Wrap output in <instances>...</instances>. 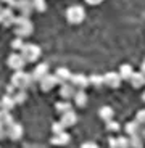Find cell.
<instances>
[{"mask_svg":"<svg viewBox=\"0 0 145 148\" xmlns=\"http://www.w3.org/2000/svg\"><path fill=\"white\" fill-rule=\"evenodd\" d=\"M11 27H13L16 36L24 37V39L29 37L34 31V24H32V21H31V18L29 16H23V15L16 16V19H15V23H13Z\"/></svg>","mask_w":145,"mask_h":148,"instance_id":"cell-1","label":"cell"},{"mask_svg":"<svg viewBox=\"0 0 145 148\" xmlns=\"http://www.w3.org/2000/svg\"><path fill=\"white\" fill-rule=\"evenodd\" d=\"M34 77H32V74L29 73H24L23 69L19 71H15V74L11 76V84L15 85L16 89H21V90H26L29 89V85L32 84Z\"/></svg>","mask_w":145,"mask_h":148,"instance_id":"cell-2","label":"cell"},{"mask_svg":"<svg viewBox=\"0 0 145 148\" xmlns=\"http://www.w3.org/2000/svg\"><path fill=\"white\" fill-rule=\"evenodd\" d=\"M65 15H66V21L69 24H81L86 19V10L81 5H71Z\"/></svg>","mask_w":145,"mask_h":148,"instance_id":"cell-3","label":"cell"},{"mask_svg":"<svg viewBox=\"0 0 145 148\" xmlns=\"http://www.w3.org/2000/svg\"><path fill=\"white\" fill-rule=\"evenodd\" d=\"M19 53L23 55V58L26 60V63H36V61L41 58L42 50H41V47L36 45V44H24V47L21 48Z\"/></svg>","mask_w":145,"mask_h":148,"instance_id":"cell-4","label":"cell"},{"mask_svg":"<svg viewBox=\"0 0 145 148\" xmlns=\"http://www.w3.org/2000/svg\"><path fill=\"white\" fill-rule=\"evenodd\" d=\"M0 19H2V26L5 27H10L13 26L16 16H15V8L11 7H3L0 10Z\"/></svg>","mask_w":145,"mask_h":148,"instance_id":"cell-5","label":"cell"},{"mask_svg":"<svg viewBox=\"0 0 145 148\" xmlns=\"http://www.w3.org/2000/svg\"><path fill=\"white\" fill-rule=\"evenodd\" d=\"M23 134H24V129H23V126L19 122H13V124H10L7 127V138H10L13 142L21 140Z\"/></svg>","mask_w":145,"mask_h":148,"instance_id":"cell-6","label":"cell"},{"mask_svg":"<svg viewBox=\"0 0 145 148\" xmlns=\"http://www.w3.org/2000/svg\"><path fill=\"white\" fill-rule=\"evenodd\" d=\"M7 64H8V68H10V69L19 71V69H23V68H24L26 60L23 58L21 53H11V55L8 56V60H7Z\"/></svg>","mask_w":145,"mask_h":148,"instance_id":"cell-7","label":"cell"},{"mask_svg":"<svg viewBox=\"0 0 145 148\" xmlns=\"http://www.w3.org/2000/svg\"><path fill=\"white\" fill-rule=\"evenodd\" d=\"M39 84H41V89L44 90V92H50V90L55 89L56 85L60 84V81H58V77H56V74L48 73L42 81H39Z\"/></svg>","mask_w":145,"mask_h":148,"instance_id":"cell-8","label":"cell"},{"mask_svg":"<svg viewBox=\"0 0 145 148\" xmlns=\"http://www.w3.org/2000/svg\"><path fill=\"white\" fill-rule=\"evenodd\" d=\"M105 77V85H108L110 89H118L121 82H123V77L119 73H115V71H110V73L103 74Z\"/></svg>","mask_w":145,"mask_h":148,"instance_id":"cell-9","label":"cell"},{"mask_svg":"<svg viewBox=\"0 0 145 148\" xmlns=\"http://www.w3.org/2000/svg\"><path fill=\"white\" fill-rule=\"evenodd\" d=\"M15 10L19 11V15H23V16H31V13L34 11L32 2L31 0H16Z\"/></svg>","mask_w":145,"mask_h":148,"instance_id":"cell-10","label":"cell"},{"mask_svg":"<svg viewBox=\"0 0 145 148\" xmlns=\"http://www.w3.org/2000/svg\"><path fill=\"white\" fill-rule=\"evenodd\" d=\"M76 87L71 82H63V84L60 85V97L63 98V100H71V98H74V93H76Z\"/></svg>","mask_w":145,"mask_h":148,"instance_id":"cell-11","label":"cell"},{"mask_svg":"<svg viewBox=\"0 0 145 148\" xmlns=\"http://www.w3.org/2000/svg\"><path fill=\"white\" fill-rule=\"evenodd\" d=\"M69 82L73 85H74L76 89H87L90 85V81H89V77L87 76H84V74H73L71 76V79H69Z\"/></svg>","mask_w":145,"mask_h":148,"instance_id":"cell-12","label":"cell"},{"mask_svg":"<svg viewBox=\"0 0 145 148\" xmlns=\"http://www.w3.org/2000/svg\"><path fill=\"white\" fill-rule=\"evenodd\" d=\"M60 121L63 122V126L66 127V129H69V127H74L76 124H78V116H76V113L73 110L66 111V113H63L61 114V119Z\"/></svg>","mask_w":145,"mask_h":148,"instance_id":"cell-13","label":"cell"},{"mask_svg":"<svg viewBox=\"0 0 145 148\" xmlns=\"http://www.w3.org/2000/svg\"><path fill=\"white\" fill-rule=\"evenodd\" d=\"M129 82H131V85H132L134 89H142V87L145 85V73H144V71L135 73V71H134V74L131 76Z\"/></svg>","mask_w":145,"mask_h":148,"instance_id":"cell-14","label":"cell"},{"mask_svg":"<svg viewBox=\"0 0 145 148\" xmlns=\"http://www.w3.org/2000/svg\"><path fill=\"white\" fill-rule=\"evenodd\" d=\"M47 74H48V64L47 63H41V64H37V66L34 68L32 77H34V81L39 82V81H42Z\"/></svg>","mask_w":145,"mask_h":148,"instance_id":"cell-15","label":"cell"},{"mask_svg":"<svg viewBox=\"0 0 145 148\" xmlns=\"http://www.w3.org/2000/svg\"><path fill=\"white\" fill-rule=\"evenodd\" d=\"M86 89H78L76 90V93H74V105L76 106H79V108H84L87 105V101H89V97H87V93L84 92Z\"/></svg>","mask_w":145,"mask_h":148,"instance_id":"cell-16","label":"cell"},{"mask_svg":"<svg viewBox=\"0 0 145 148\" xmlns=\"http://www.w3.org/2000/svg\"><path fill=\"white\" fill-rule=\"evenodd\" d=\"M98 118H100L103 122L111 121V119L115 118V110H113L111 106H108V105H105V106H102L100 110H98Z\"/></svg>","mask_w":145,"mask_h":148,"instance_id":"cell-17","label":"cell"},{"mask_svg":"<svg viewBox=\"0 0 145 148\" xmlns=\"http://www.w3.org/2000/svg\"><path fill=\"white\" fill-rule=\"evenodd\" d=\"M69 140H71V135L65 130V132H61V134H53V137L50 142H52L53 145H61V147H63V145L69 143Z\"/></svg>","mask_w":145,"mask_h":148,"instance_id":"cell-18","label":"cell"},{"mask_svg":"<svg viewBox=\"0 0 145 148\" xmlns=\"http://www.w3.org/2000/svg\"><path fill=\"white\" fill-rule=\"evenodd\" d=\"M140 129H142V124H139L137 121H132V122H127L124 130H126V135H137L140 134Z\"/></svg>","mask_w":145,"mask_h":148,"instance_id":"cell-19","label":"cell"},{"mask_svg":"<svg viewBox=\"0 0 145 148\" xmlns=\"http://www.w3.org/2000/svg\"><path fill=\"white\" fill-rule=\"evenodd\" d=\"M16 106V101H15V98H13V95H5L2 100H0V108H3V110H7V111H11L13 108Z\"/></svg>","mask_w":145,"mask_h":148,"instance_id":"cell-20","label":"cell"},{"mask_svg":"<svg viewBox=\"0 0 145 148\" xmlns=\"http://www.w3.org/2000/svg\"><path fill=\"white\" fill-rule=\"evenodd\" d=\"M55 74H56V77H58L60 84H63V82H69L71 76H73V73H71L68 68H58Z\"/></svg>","mask_w":145,"mask_h":148,"instance_id":"cell-21","label":"cell"},{"mask_svg":"<svg viewBox=\"0 0 145 148\" xmlns=\"http://www.w3.org/2000/svg\"><path fill=\"white\" fill-rule=\"evenodd\" d=\"M119 74H121L123 81H129L131 76L134 74V68L131 66V64L124 63V64H121V68H119Z\"/></svg>","mask_w":145,"mask_h":148,"instance_id":"cell-22","label":"cell"},{"mask_svg":"<svg viewBox=\"0 0 145 148\" xmlns=\"http://www.w3.org/2000/svg\"><path fill=\"white\" fill-rule=\"evenodd\" d=\"M89 81H90V85L95 87V89H102L105 85V77L102 74H92V76H89Z\"/></svg>","mask_w":145,"mask_h":148,"instance_id":"cell-23","label":"cell"},{"mask_svg":"<svg viewBox=\"0 0 145 148\" xmlns=\"http://www.w3.org/2000/svg\"><path fill=\"white\" fill-rule=\"evenodd\" d=\"M13 118H11V114H10V111H7V110H3V108H0V124L2 126H5V127H8L10 124H13Z\"/></svg>","mask_w":145,"mask_h":148,"instance_id":"cell-24","label":"cell"},{"mask_svg":"<svg viewBox=\"0 0 145 148\" xmlns=\"http://www.w3.org/2000/svg\"><path fill=\"white\" fill-rule=\"evenodd\" d=\"M55 108H56V111H58L60 114H63V113H66V111L73 110V105L69 103V100H63V101L55 103Z\"/></svg>","mask_w":145,"mask_h":148,"instance_id":"cell-25","label":"cell"},{"mask_svg":"<svg viewBox=\"0 0 145 148\" xmlns=\"http://www.w3.org/2000/svg\"><path fill=\"white\" fill-rule=\"evenodd\" d=\"M13 98H15L16 105H23L24 101H26V98H27V95H26V90H21V89H18L15 93H13Z\"/></svg>","mask_w":145,"mask_h":148,"instance_id":"cell-26","label":"cell"},{"mask_svg":"<svg viewBox=\"0 0 145 148\" xmlns=\"http://www.w3.org/2000/svg\"><path fill=\"white\" fill-rule=\"evenodd\" d=\"M32 2V7H34V11L37 13H44L47 10V2L45 0H31Z\"/></svg>","mask_w":145,"mask_h":148,"instance_id":"cell-27","label":"cell"},{"mask_svg":"<svg viewBox=\"0 0 145 148\" xmlns=\"http://www.w3.org/2000/svg\"><path fill=\"white\" fill-rule=\"evenodd\" d=\"M24 37H19V36H16L15 39H13V42H11V48L13 50H16V52H21V48L24 47Z\"/></svg>","mask_w":145,"mask_h":148,"instance_id":"cell-28","label":"cell"},{"mask_svg":"<svg viewBox=\"0 0 145 148\" xmlns=\"http://www.w3.org/2000/svg\"><path fill=\"white\" fill-rule=\"evenodd\" d=\"M129 145L131 147H134V148H140V147H144V138L140 137V135H131L129 137Z\"/></svg>","mask_w":145,"mask_h":148,"instance_id":"cell-29","label":"cell"},{"mask_svg":"<svg viewBox=\"0 0 145 148\" xmlns=\"http://www.w3.org/2000/svg\"><path fill=\"white\" fill-rule=\"evenodd\" d=\"M126 147H131L129 145V135L116 137V148H126Z\"/></svg>","mask_w":145,"mask_h":148,"instance_id":"cell-30","label":"cell"},{"mask_svg":"<svg viewBox=\"0 0 145 148\" xmlns=\"http://www.w3.org/2000/svg\"><path fill=\"white\" fill-rule=\"evenodd\" d=\"M107 124V130L108 132H119L121 130V126H119V122H116L115 119H111V121H108V122H105Z\"/></svg>","mask_w":145,"mask_h":148,"instance_id":"cell-31","label":"cell"},{"mask_svg":"<svg viewBox=\"0 0 145 148\" xmlns=\"http://www.w3.org/2000/svg\"><path fill=\"white\" fill-rule=\"evenodd\" d=\"M65 129H66V127L63 126V122H61V121L53 122V124H52V132L53 134H61V132H65Z\"/></svg>","mask_w":145,"mask_h":148,"instance_id":"cell-32","label":"cell"},{"mask_svg":"<svg viewBox=\"0 0 145 148\" xmlns=\"http://www.w3.org/2000/svg\"><path fill=\"white\" fill-rule=\"evenodd\" d=\"M135 121H137L139 124H142V126H145V110L137 111V114H135Z\"/></svg>","mask_w":145,"mask_h":148,"instance_id":"cell-33","label":"cell"},{"mask_svg":"<svg viewBox=\"0 0 145 148\" xmlns=\"http://www.w3.org/2000/svg\"><path fill=\"white\" fill-rule=\"evenodd\" d=\"M3 138H7V127L0 124V140H3Z\"/></svg>","mask_w":145,"mask_h":148,"instance_id":"cell-34","label":"cell"},{"mask_svg":"<svg viewBox=\"0 0 145 148\" xmlns=\"http://www.w3.org/2000/svg\"><path fill=\"white\" fill-rule=\"evenodd\" d=\"M16 90H18V89H16V87H15V85H13V84L7 85V93H8V95H13V93H15Z\"/></svg>","mask_w":145,"mask_h":148,"instance_id":"cell-35","label":"cell"},{"mask_svg":"<svg viewBox=\"0 0 145 148\" xmlns=\"http://www.w3.org/2000/svg\"><path fill=\"white\" fill-rule=\"evenodd\" d=\"M108 145L111 148H116V137H110L108 138Z\"/></svg>","mask_w":145,"mask_h":148,"instance_id":"cell-36","label":"cell"},{"mask_svg":"<svg viewBox=\"0 0 145 148\" xmlns=\"http://www.w3.org/2000/svg\"><path fill=\"white\" fill-rule=\"evenodd\" d=\"M97 148V143H93V142H86V143H82V148Z\"/></svg>","mask_w":145,"mask_h":148,"instance_id":"cell-37","label":"cell"},{"mask_svg":"<svg viewBox=\"0 0 145 148\" xmlns=\"http://www.w3.org/2000/svg\"><path fill=\"white\" fill-rule=\"evenodd\" d=\"M86 2H87L89 5H98V3H102L103 0H86Z\"/></svg>","mask_w":145,"mask_h":148,"instance_id":"cell-38","label":"cell"},{"mask_svg":"<svg viewBox=\"0 0 145 148\" xmlns=\"http://www.w3.org/2000/svg\"><path fill=\"white\" fill-rule=\"evenodd\" d=\"M142 71L145 73V60H144V63H142Z\"/></svg>","mask_w":145,"mask_h":148,"instance_id":"cell-39","label":"cell"},{"mask_svg":"<svg viewBox=\"0 0 145 148\" xmlns=\"http://www.w3.org/2000/svg\"><path fill=\"white\" fill-rule=\"evenodd\" d=\"M0 3H7V0H0Z\"/></svg>","mask_w":145,"mask_h":148,"instance_id":"cell-40","label":"cell"},{"mask_svg":"<svg viewBox=\"0 0 145 148\" xmlns=\"http://www.w3.org/2000/svg\"><path fill=\"white\" fill-rule=\"evenodd\" d=\"M142 100H144V101H145V92H144V95H142Z\"/></svg>","mask_w":145,"mask_h":148,"instance_id":"cell-41","label":"cell"}]
</instances>
